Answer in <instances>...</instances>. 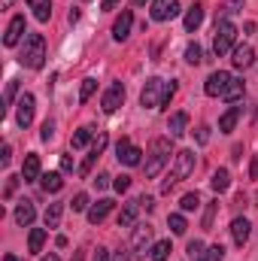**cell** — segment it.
<instances>
[{
  "label": "cell",
  "instance_id": "1",
  "mask_svg": "<svg viewBox=\"0 0 258 261\" xmlns=\"http://www.w3.org/2000/svg\"><path fill=\"white\" fill-rule=\"evenodd\" d=\"M21 64L31 67V70H40V67L46 64V40H43V34H31V37L24 40Z\"/></svg>",
  "mask_w": 258,
  "mask_h": 261
},
{
  "label": "cell",
  "instance_id": "2",
  "mask_svg": "<svg viewBox=\"0 0 258 261\" xmlns=\"http://www.w3.org/2000/svg\"><path fill=\"white\" fill-rule=\"evenodd\" d=\"M167 158H170V140H167V137H158V140L152 143V149H149V161H146V176H149V179H155V176H158V173L164 170Z\"/></svg>",
  "mask_w": 258,
  "mask_h": 261
},
{
  "label": "cell",
  "instance_id": "3",
  "mask_svg": "<svg viewBox=\"0 0 258 261\" xmlns=\"http://www.w3.org/2000/svg\"><path fill=\"white\" fill-rule=\"evenodd\" d=\"M234 40H237V28H234V21L219 18V24H216V40H213L216 55H228L231 46H234Z\"/></svg>",
  "mask_w": 258,
  "mask_h": 261
},
{
  "label": "cell",
  "instance_id": "4",
  "mask_svg": "<svg viewBox=\"0 0 258 261\" xmlns=\"http://www.w3.org/2000/svg\"><path fill=\"white\" fill-rule=\"evenodd\" d=\"M164 88H167L164 79H158V76L146 79V85H143V91H140V103L149 107V110H158V107H161V97H164Z\"/></svg>",
  "mask_w": 258,
  "mask_h": 261
},
{
  "label": "cell",
  "instance_id": "5",
  "mask_svg": "<svg viewBox=\"0 0 258 261\" xmlns=\"http://www.w3.org/2000/svg\"><path fill=\"white\" fill-rule=\"evenodd\" d=\"M122 103H125V85H122V82H113V85L104 91L100 107H104V113H116Z\"/></svg>",
  "mask_w": 258,
  "mask_h": 261
},
{
  "label": "cell",
  "instance_id": "6",
  "mask_svg": "<svg viewBox=\"0 0 258 261\" xmlns=\"http://www.w3.org/2000/svg\"><path fill=\"white\" fill-rule=\"evenodd\" d=\"M194 170V152L192 149H179L176 152V161H173V179H189Z\"/></svg>",
  "mask_w": 258,
  "mask_h": 261
},
{
  "label": "cell",
  "instance_id": "7",
  "mask_svg": "<svg viewBox=\"0 0 258 261\" xmlns=\"http://www.w3.org/2000/svg\"><path fill=\"white\" fill-rule=\"evenodd\" d=\"M140 155H143V149H140V146H134L128 137H122V140H119V146H116V158H119L122 164L137 167V164H140Z\"/></svg>",
  "mask_w": 258,
  "mask_h": 261
},
{
  "label": "cell",
  "instance_id": "8",
  "mask_svg": "<svg viewBox=\"0 0 258 261\" xmlns=\"http://www.w3.org/2000/svg\"><path fill=\"white\" fill-rule=\"evenodd\" d=\"M228 82H231V73L216 70V73H210V79L203 82V91H207L210 97H222V94H225V88H228Z\"/></svg>",
  "mask_w": 258,
  "mask_h": 261
},
{
  "label": "cell",
  "instance_id": "9",
  "mask_svg": "<svg viewBox=\"0 0 258 261\" xmlns=\"http://www.w3.org/2000/svg\"><path fill=\"white\" fill-rule=\"evenodd\" d=\"M152 240V225H134V237H131V252L134 255H146Z\"/></svg>",
  "mask_w": 258,
  "mask_h": 261
},
{
  "label": "cell",
  "instance_id": "10",
  "mask_svg": "<svg viewBox=\"0 0 258 261\" xmlns=\"http://www.w3.org/2000/svg\"><path fill=\"white\" fill-rule=\"evenodd\" d=\"M179 12V0H152V18L155 21H170Z\"/></svg>",
  "mask_w": 258,
  "mask_h": 261
},
{
  "label": "cell",
  "instance_id": "11",
  "mask_svg": "<svg viewBox=\"0 0 258 261\" xmlns=\"http://www.w3.org/2000/svg\"><path fill=\"white\" fill-rule=\"evenodd\" d=\"M34 94H21V100H18V116H15V122L21 125V128H28L31 122H34Z\"/></svg>",
  "mask_w": 258,
  "mask_h": 261
},
{
  "label": "cell",
  "instance_id": "12",
  "mask_svg": "<svg viewBox=\"0 0 258 261\" xmlns=\"http://www.w3.org/2000/svg\"><path fill=\"white\" fill-rule=\"evenodd\" d=\"M131 24H134V12H131V9H125V12L116 18V24H113V37H116L119 43L131 37Z\"/></svg>",
  "mask_w": 258,
  "mask_h": 261
},
{
  "label": "cell",
  "instance_id": "13",
  "mask_svg": "<svg viewBox=\"0 0 258 261\" xmlns=\"http://www.w3.org/2000/svg\"><path fill=\"white\" fill-rule=\"evenodd\" d=\"M231 64L237 67V70H246V67L255 64V49L252 46H237L234 49V58H231Z\"/></svg>",
  "mask_w": 258,
  "mask_h": 261
},
{
  "label": "cell",
  "instance_id": "14",
  "mask_svg": "<svg viewBox=\"0 0 258 261\" xmlns=\"http://www.w3.org/2000/svg\"><path fill=\"white\" fill-rule=\"evenodd\" d=\"M140 210H143L140 197H137V200H128L125 210L119 213V228H131V225H137V213H140Z\"/></svg>",
  "mask_w": 258,
  "mask_h": 261
},
{
  "label": "cell",
  "instance_id": "15",
  "mask_svg": "<svg viewBox=\"0 0 258 261\" xmlns=\"http://www.w3.org/2000/svg\"><path fill=\"white\" fill-rule=\"evenodd\" d=\"M21 34H24V15H15V18L9 21L6 34H3V43H6V46H15V43L21 40Z\"/></svg>",
  "mask_w": 258,
  "mask_h": 261
},
{
  "label": "cell",
  "instance_id": "16",
  "mask_svg": "<svg viewBox=\"0 0 258 261\" xmlns=\"http://www.w3.org/2000/svg\"><path fill=\"white\" fill-rule=\"evenodd\" d=\"M110 210H113V200H107V197L97 200V203H91V206H88V222H91V225H100V222L110 216Z\"/></svg>",
  "mask_w": 258,
  "mask_h": 261
},
{
  "label": "cell",
  "instance_id": "17",
  "mask_svg": "<svg viewBox=\"0 0 258 261\" xmlns=\"http://www.w3.org/2000/svg\"><path fill=\"white\" fill-rule=\"evenodd\" d=\"M34 219H37L34 203H31V200H21V203L15 206V222H18L21 228H31V225H34Z\"/></svg>",
  "mask_w": 258,
  "mask_h": 261
},
{
  "label": "cell",
  "instance_id": "18",
  "mask_svg": "<svg viewBox=\"0 0 258 261\" xmlns=\"http://www.w3.org/2000/svg\"><path fill=\"white\" fill-rule=\"evenodd\" d=\"M249 231H252L249 219H234V222H231V237H234L237 246H243V243L249 240Z\"/></svg>",
  "mask_w": 258,
  "mask_h": 261
},
{
  "label": "cell",
  "instance_id": "19",
  "mask_svg": "<svg viewBox=\"0 0 258 261\" xmlns=\"http://www.w3.org/2000/svg\"><path fill=\"white\" fill-rule=\"evenodd\" d=\"M21 176H24V182H37V179L43 176V173H40V155H28V158H24Z\"/></svg>",
  "mask_w": 258,
  "mask_h": 261
},
{
  "label": "cell",
  "instance_id": "20",
  "mask_svg": "<svg viewBox=\"0 0 258 261\" xmlns=\"http://www.w3.org/2000/svg\"><path fill=\"white\" fill-rule=\"evenodd\" d=\"M94 134H97V130L91 128V125H85V128H79L76 134H73L70 146H73V149H85L88 143H94Z\"/></svg>",
  "mask_w": 258,
  "mask_h": 261
},
{
  "label": "cell",
  "instance_id": "21",
  "mask_svg": "<svg viewBox=\"0 0 258 261\" xmlns=\"http://www.w3.org/2000/svg\"><path fill=\"white\" fill-rule=\"evenodd\" d=\"M210 186H213V192H216V195H222V192H228V189H231V173H228L225 167H219V170L213 173V179H210Z\"/></svg>",
  "mask_w": 258,
  "mask_h": 261
},
{
  "label": "cell",
  "instance_id": "22",
  "mask_svg": "<svg viewBox=\"0 0 258 261\" xmlns=\"http://www.w3.org/2000/svg\"><path fill=\"white\" fill-rule=\"evenodd\" d=\"M186 125H189V113H173L170 122H167L170 137H183V134H186Z\"/></svg>",
  "mask_w": 258,
  "mask_h": 261
},
{
  "label": "cell",
  "instance_id": "23",
  "mask_svg": "<svg viewBox=\"0 0 258 261\" xmlns=\"http://www.w3.org/2000/svg\"><path fill=\"white\" fill-rule=\"evenodd\" d=\"M40 182H43V189H46L49 195H58V192L64 189V179H61V173H43V176H40Z\"/></svg>",
  "mask_w": 258,
  "mask_h": 261
},
{
  "label": "cell",
  "instance_id": "24",
  "mask_svg": "<svg viewBox=\"0 0 258 261\" xmlns=\"http://www.w3.org/2000/svg\"><path fill=\"white\" fill-rule=\"evenodd\" d=\"M28 6L34 9V15L40 21H49L52 18V0H28Z\"/></svg>",
  "mask_w": 258,
  "mask_h": 261
},
{
  "label": "cell",
  "instance_id": "25",
  "mask_svg": "<svg viewBox=\"0 0 258 261\" xmlns=\"http://www.w3.org/2000/svg\"><path fill=\"white\" fill-rule=\"evenodd\" d=\"M237 119H240V107H231V110L219 119V130H222V134H231L234 125H237Z\"/></svg>",
  "mask_w": 258,
  "mask_h": 261
},
{
  "label": "cell",
  "instance_id": "26",
  "mask_svg": "<svg viewBox=\"0 0 258 261\" xmlns=\"http://www.w3.org/2000/svg\"><path fill=\"white\" fill-rule=\"evenodd\" d=\"M61 213H64V206H61V203H49V206H46V213H43V222H46V228H58V222H61Z\"/></svg>",
  "mask_w": 258,
  "mask_h": 261
},
{
  "label": "cell",
  "instance_id": "27",
  "mask_svg": "<svg viewBox=\"0 0 258 261\" xmlns=\"http://www.w3.org/2000/svg\"><path fill=\"white\" fill-rule=\"evenodd\" d=\"M200 21H203V6H200V3H194L192 9L186 12V31H197V28H200Z\"/></svg>",
  "mask_w": 258,
  "mask_h": 261
},
{
  "label": "cell",
  "instance_id": "28",
  "mask_svg": "<svg viewBox=\"0 0 258 261\" xmlns=\"http://www.w3.org/2000/svg\"><path fill=\"white\" fill-rule=\"evenodd\" d=\"M225 100H240L243 97V79H237V76H231V82H228V88H225V94H222Z\"/></svg>",
  "mask_w": 258,
  "mask_h": 261
},
{
  "label": "cell",
  "instance_id": "29",
  "mask_svg": "<svg viewBox=\"0 0 258 261\" xmlns=\"http://www.w3.org/2000/svg\"><path fill=\"white\" fill-rule=\"evenodd\" d=\"M170 252H173V249H170V240H158V243L152 246L149 258H152V261H167V258H170Z\"/></svg>",
  "mask_w": 258,
  "mask_h": 261
},
{
  "label": "cell",
  "instance_id": "30",
  "mask_svg": "<svg viewBox=\"0 0 258 261\" xmlns=\"http://www.w3.org/2000/svg\"><path fill=\"white\" fill-rule=\"evenodd\" d=\"M43 243H46V231H43V228H34L31 237H28V249H31V252H40Z\"/></svg>",
  "mask_w": 258,
  "mask_h": 261
},
{
  "label": "cell",
  "instance_id": "31",
  "mask_svg": "<svg viewBox=\"0 0 258 261\" xmlns=\"http://www.w3.org/2000/svg\"><path fill=\"white\" fill-rule=\"evenodd\" d=\"M167 225H170L173 234H186V228H189V225H186V216H179V213H170V216H167Z\"/></svg>",
  "mask_w": 258,
  "mask_h": 261
},
{
  "label": "cell",
  "instance_id": "32",
  "mask_svg": "<svg viewBox=\"0 0 258 261\" xmlns=\"http://www.w3.org/2000/svg\"><path fill=\"white\" fill-rule=\"evenodd\" d=\"M15 91H18V79H9V82H6V91H3V110H9V107H12Z\"/></svg>",
  "mask_w": 258,
  "mask_h": 261
},
{
  "label": "cell",
  "instance_id": "33",
  "mask_svg": "<svg viewBox=\"0 0 258 261\" xmlns=\"http://www.w3.org/2000/svg\"><path fill=\"white\" fill-rule=\"evenodd\" d=\"M179 206H183L186 213H192V210H197V206H200V195H197V192H189V195H183V200H179Z\"/></svg>",
  "mask_w": 258,
  "mask_h": 261
},
{
  "label": "cell",
  "instance_id": "34",
  "mask_svg": "<svg viewBox=\"0 0 258 261\" xmlns=\"http://www.w3.org/2000/svg\"><path fill=\"white\" fill-rule=\"evenodd\" d=\"M186 61H189V64H200V61H203V52H200L197 43H189V46H186Z\"/></svg>",
  "mask_w": 258,
  "mask_h": 261
},
{
  "label": "cell",
  "instance_id": "35",
  "mask_svg": "<svg viewBox=\"0 0 258 261\" xmlns=\"http://www.w3.org/2000/svg\"><path fill=\"white\" fill-rule=\"evenodd\" d=\"M216 213H219V200H213V203L207 206V213H203V231H213V219H216Z\"/></svg>",
  "mask_w": 258,
  "mask_h": 261
},
{
  "label": "cell",
  "instance_id": "36",
  "mask_svg": "<svg viewBox=\"0 0 258 261\" xmlns=\"http://www.w3.org/2000/svg\"><path fill=\"white\" fill-rule=\"evenodd\" d=\"M186 252H189V258H192V261H203V252H207V249H203V243H200V240H192Z\"/></svg>",
  "mask_w": 258,
  "mask_h": 261
},
{
  "label": "cell",
  "instance_id": "37",
  "mask_svg": "<svg viewBox=\"0 0 258 261\" xmlns=\"http://www.w3.org/2000/svg\"><path fill=\"white\" fill-rule=\"evenodd\" d=\"M94 88H97V82H94V79H85V82H82V88H79V103H85V100L94 94Z\"/></svg>",
  "mask_w": 258,
  "mask_h": 261
},
{
  "label": "cell",
  "instance_id": "38",
  "mask_svg": "<svg viewBox=\"0 0 258 261\" xmlns=\"http://www.w3.org/2000/svg\"><path fill=\"white\" fill-rule=\"evenodd\" d=\"M203 261H225V249L216 243V246H210L207 252H203Z\"/></svg>",
  "mask_w": 258,
  "mask_h": 261
},
{
  "label": "cell",
  "instance_id": "39",
  "mask_svg": "<svg viewBox=\"0 0 258 261\" xmlns=\"http://www.w3.org/2000/svg\"><path fill=\"white\" fill-rule=\"evenodd\" d=\"M70 206H73V213H82V210H88V195H85V192H79V195L70 200Z\"/></svg>",
  "mask_w": 258,
  "mask_h": 261
},
{
  "label": "cell",
  "instance_id": "40",
  "mask_svg": "<svg viewBox=\"0 0 258 261\" xmlns=\"http://www.w3.org/2000/svg\"><path fill=\"white\" fill-rule=\"evenodd\" d=\"M173 94H176V82H167V88H164V97H161V107H158V110H167Z\"/></svg>",
  "mask_w": 258,
  "mask_h": 261
},
{
  "label": "cell",
  "instance_id": "41",
  "mask_svg": "<svg viewBox=\"0 0 258 261\" xmlns=\"http://www.w3.org/2000/svg\"><path fill=\"white\" fill-rule=\"evenodd\" d=\"M107 140H110V137H107V134L100 130V134L94 137V143H91V152H97V155H104V149H107Z\"/></svg>",
  "mask_w": 258,
  "mask_h": 261
},
{
  "label": "cell",
  "instance_id": "42",
  "mask_svg": "<svg viewBox=\"0 0 258 261\" xmlns=\"http://www.w3.org/2000/svg\"><path fill=\"white\" fill-rule=\"evenodd\" d=\"M15 189H18V176H9V179H6V189H3V197L9 200V197L15 195Z\"/></svg>",
  "mask_w": 258,
  "mask_h": 261
},
{
  "label": "cell",
  "instance_id": "43",
  "mask_svg": "<svg viewBox=\"0 0 258 261\" xmlns=\"http://www.w3.org/2000/svg\"><path fill=\"white\" fill-rule=\"evenodd\" d=\"M113 186H116V192H119V195H122V192H128V189H131V176H125V173H122Z\"/></svg>",
  "mask_w": 258,
  "mask_h": 261
},
{
  "label": "cell",
  "instance_id": "44",
  "mask_svg": "<svg viewBox=\"0 0 258 261\" xmlns=\"http://www.w3.org/2000/svg\"><path fill=\"white\" fill-rule=\"evenodd\" d=\"M240 6H243V0H228L222 12H225V15H234V12H240Z\"/></svg>",
  "mask_w": 258,
  "mask_h": 261
},
{
  "label": "cell",
  "instance_id": "45",
  "mask_svg": "<svg viewBox=\"0 0 258 261\" xmlns=\"http://www.w3.org/2000/svg\"><path fill=\"white\" fill-rule=\"evenodd\" d=\"M40 137H43V140H52V137H55V125H52V122H46L43 130H40Z\"/></svg>",
  "mask_w": 258,
  "mask_h": 261
},
{
  "label": "cell",
  "instance_id": "46",
  "mask_svg": "<svg viewBox=\"0 0 258 261\" xmlns=\"http://www.w3.org/2000/svg\"><path fill=\"white\" fill-rule=\"evenodd\" d=\"M110 179H113L110 173H97V179H94V186H97V189H107V186H110Z\"/></svg>",
  "mask_w": 258,
  "mask_h": 261
},
{
  "label": "cell",
  "instance_id": "47",
  "mask_svg": "<svg viewBox=\"0 0 258 261\" xmlns=\"http://www.w3.org/2000/svg\"><path fill=\"white\" fill-rule=\"evenodd\" d=\"M197 143H200V146L210 143V128H197Z\"/></svg>",
  "mask_w": 258,
  "mask_h": 261
},
{
  "label": "cell",
  "instance_id": "48",
  "mask_svg": "<svg viewBox=\"0 0 258 261\" xmlns=\"http://www.w3.org/2000/svg\"><path fill=\"white\" fill-rule=\"evenodd\" d=\"M9 158H12V146L6 143V146H3V152H0V164H9Z\"/></svg>",
  "mask_w": 258,
  "mask_h": 261
},
{
  "label": "cell",
  "instance_id": "49",
  "mask_svg": "<svg viewBox=\"0 0 258 261\" xmlns=\"http://www.w3.org/2000/svg\"><path fill=\"white\" fill-rule=\"evenodd\" d=\"M91 261H110V249L97 246V252H94V258H91Z\"/></svg>",
  "mask_w": 258,
  "mask_h": 261
},
{
  "label": "cell",
  "instance_id": "50",
  "mask_svg": "<svg viewBox=\"0 0 258 261\" xmlns=\"http://www.w3.org/2000/svg\"><path fill=\"white\" fill-rule=\"evenodd\" d=\"M173 186H176V179H173V173H170V176H167V179H164V182H161V192H164V195H167V192H170V189H173Z\"/></svg>",
  "mask_w": 258,
  "mask_h": 261
},
{
  "label": "cell",
  "instance_id": "51",
  "mask_svg": "<svg viewBox=\"0 0 258 261\" xmlns=\"http://www.w3.org/2000/svg\"><path fill=\"white\" fill-rule=\"evenodd\" d=\"M61 170H64V173L73 170V158H70V155H61Z\"/></svg>",
  "mask_w": 258,
  "mask_h": 261
},
{
  "label": "cell",
  "instance_id": "52",
  "mask_svg": "<svg viewBox=\"0 0 258 261\" xmlns=\"http://www.w3.org/2000/svg\"><path fill=\"white\" fill-rule=\"evenodd\" d=\"M140 203H143V210H146V213H149V210H155V200H152V197H140Z\"/></svg>",
  "mask_w": 258,
  "mask_h": 261
},
{
  "label": "cell",
  "instance_id": "53",
  "mask_svg": "<svg viewBox=\"0 0 258 261\" xmlns=\"http://www.w3.org/2000/svg\"><path fill=\"white\" fill-rule=\"evenodd\" d=\"M249 179H258V158L249 161Z\"/></svg>",
  "mask_w": 258,
  "mask_h": 261
},
{
  "label": "cell",
  "instance_id": "54",
  "mask_svg": "<svg viewBox=\"0 0 258 261\" xmlns=\"http://www.w3.org/2000/svg\"><path fill=\"white\" fill-rule=\"evenodd\" d=\"M119 3H122V0H104V3H100V6H104V9H116V6H119Z\"/></svg>",
  "mask_w": 258,
  "mask_h": 261
},
{
  "label": "cell",
  "instance_id": "55",
  "mask_svg": "<svg viewBox=\"0 0 258 261\" xmlns=\"http://www.w3.org/2000/svg\"><path fill=\"white\" fill-rule=\"evenodd\" d=\"M116 261H131L128 249H119V252H116Z\"/></svg>",
  "mask_w": 258,
  "mask_h": 261
},
{
  "label": "cell",
  "instance_id": "56",
  "mask_svg": "<svg viewBox=\"0 0 258 261\" xmlns=\"http://www.w3.org/2000/svg\"><path fill=\"white\" fill-rule=\"evenodd\" d=\"M70 261H85V252H82V249H79V252H73V258Z\"/></svg>",
  "mask_w": 258,
  "mask_h": 261
},
{
  "label": "cell",
  "instance_id": "57",
  "mask_svg": "<svg viewBox=\"0 0 258 261\" xmlns=\"http://www.w3.org/2000/svg\"><path fill=\"white\" fill-rule=\"evenodd\" d=\"M12 3H15V0H0V6H3V9H9Z\"/></svg>",
  "mask_w": 258,
  "mask_h": 261
},
{
  "label": "cell",
  "instance_id": "58",
  "mask_svg": "<svg viewBox=\"0 0 258 261\" xmlns=\"http://www.w3.org/2000/svg\"><path fill=\"white\" fill-rule=\"evenodd\" d=\"M43 261H61V258H58V255H46Z\"/></svg>",
  "mask_w": 258,
  "mask_h": 261
},
{
  "label": "cell",
  "instance_id": "59",
  "mask_svg": "<svg viewBox=\"0 0 258 261\" xmlns=\"http://www.w3.org/2000/svg\"><path fill=\"white\" fill-rule=\"evenodd\" d=\"M3 261H18L15 255H3Z\"/></svg>",
  "mask_w": 258,
  "mask_h": 261
},
{
  "label": "cell",
  "instance_id": "60",
  "mask_svg": "<svg viewBox=\"0 0 258 261\" xmlns=\"http://www.w3.org/2000/svg\"><path fill=\"white\" fill-rule=\"evenodd\" d=\"M143 3H146V0H134V6H143Z\"/></svg>",
  "mask_w": 258,
  "mask_h": 261
},
{
  "label": "cell",
  "instance_id": "61",
  "mask_svg": "<svg viewBox=\"0 0 258 261\" xmlns=\"http://www.w3.org/2000/svg\"><path fill=\"white\" fill-rule=\"evenodd\" d=\"M255 200H258V195H255Z\"/></svg>",
  "mask_w": 258,
  "mask_h": 261
}]
</instances>
